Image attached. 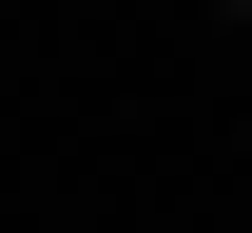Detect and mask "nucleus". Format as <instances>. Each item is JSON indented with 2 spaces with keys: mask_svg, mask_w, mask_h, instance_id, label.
Returning <instances> with one entry per match:
<instances>
[{
  "mask_svg": "<svg viewBox=\"0 0 252 233\" xmlns=\"http://www.w3.org/2000/svg\"><path fill=\"white\" fill-rule=\"evenodd\" d=\"M233 20H252V0H233Z\"/></svg>",
  "mask_w": 252,
  "mask_h": 233,
  "instance_id": "nucleus-1",
  "label": "nucleus"
}]
</instances>
